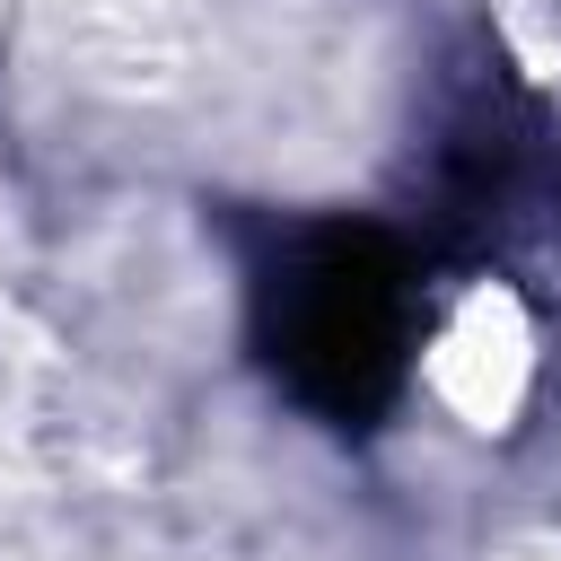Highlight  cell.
Masks as SVG:
<instances>
[{"label": "cell", "instance_id": "cell-2", "mask_svg": "<svg viewBox=\"0 0 561 561\" xmlns=\"http://www.w3.org/2000/svg\"><path fill=\"white\" fill-rule=\"evenodd\" d=\"M535 105L500 79V61H491V79H473L456 105H447V123H438V140H430V193H438V219L447 228H465V237H491L500 219H517V202H526V184H535Z\"/></svg>", "mask_w": 561, "mask_h": 561}, {"label": "cell", "instance_id": "cell-1", "mask_svg": "<svg viewBox=\"0 0 561 561\" xmlns=\"http://www.w3.org/2000/svg\"><path fill=\"white\" fill-rule=\"evenodd\" d=\"M245 324L289 403L368 430L421 342V272L368 219H289L245 263Z\"/></svg>", "mask_w": 561, "mask_h": 561}]
</instances>
